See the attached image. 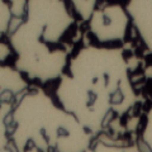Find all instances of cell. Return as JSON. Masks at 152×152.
<instances>
[{"label": "cell", "mask_w": 152, "mask_h": 152, "mask_svg": "<svg viewBox=\"0 0 152 152\" xmlns=\"http://www.w3.org/2000/svg\"><path fill=\"white\" fill-rule=\"evenodd\" d=\"M76 18L67 0H28L23 20L9 34L13 66L31 81H57L75 53Z\"/></svg>", "instance_id": "cell-2"}, {"label": "cell", "mask_w": 152, "mask_h": 152, "mask_svg": "<svg viewBox=\"0 0 152 152\" xmlns=\"http://www.w3.org/2000/svg\"><path fill=\"white\" fill-rule=\"evenodd\" d=\"M9 143L10 142H0V152H15L8 146Z\"/></svg>", "instance_id": "cell-12"}, {"label": "cell", "mask_w": 152, "mask_h": 152, "mask_svg": "<svg viewBox=\"0 0 152 152\" xmlns=\"http://www.w3.org/2000/svg\"><path fill=\"white\" fill-rule=\"evenodd\" d=\"M107 0H67L72 12L83 22H88L96 8Z\"/></svg>", "instance_id": "cell-7"}, {"label": "cell", "mask_w": 152, "mask_h": 152, "mask_svg": "<svg viewBox=\"0 0 152 152\" xmlns=\"http://www.w3.org/2000/svg\"><path fill=\"white\" fill-rule=\"evenodd\" d=\"M126 9L145 48L152 53V0H127Z\"/></svg>", "instance_id": "cell-5"}, {"label": "cell", "mask_w": 152, "mask_h": 152, "mask_svg": "<svg viewBox=\"0 0 152 152\" xmlns=\"http://www.w3.org/2000/svg\"><path fill=\"white\" fill-rule=\"evenodd\" d=\"M28 88V83L26 76L20 71H18L14 66L1 64L0 67V90L1 95L9 93L12 95H17Z\"/></svg>", "instance_id": "cell-6"}, {"label": "cell", "mask_w": 152, "mask_h": 152, "mask_svg": "<svg viewBox=\"0 0 152 152\" xmlns=\"http://www.w3.org/2000/svg\"><path fill=\"white\" fill-rule=\"evenodd\" d=\"M15 152H86L94 134L43 90L23 94L10 114Z\"/></svg>", "instance_id": "cell-3"}, {"label": "cell", "mask_w": 152, "mask_h": 152, "mask_svg": "<svg viewBox=\"0 0 152 152\" xmlns=\"http://www.w3.org/2000/svg\"><path fill=\"white\" fill-rule=\"evenodd\" d=\"M129 151L131 148H127V147L110 145V143H107V142L99 141L90 147L86 152H129Z\"/></svg>", "instance_id": "cell-9"}, {"label": "cell", "mask_w": 152, "mask_h": 152, "mask_svg": "<svg viewBox=\"0 0 152 152\" xmlns=\"http://www.w3.org/2000/svg\"><path fill=\"white\" fill-rule=\"evenodd\" d=\"M10 7V10L13 17H20L23 18L26 15V9H27V1L28 0H5Z\"/></svg>", "instance_id": "cell-11"}, {"label": "cell", "mask_w": 152, "mask_h": 152, "mask_svg": "<svg viewBox=\"0 0 152 152\" xmlns=\"http://www.w3.org/2000/svg\"><path fill=\"white\" fill-rule=\"evenodd\" d=\"M141 140L148 152H152V105L147 109L141 131Z\"/></svg>", "instance_id": "cell-8"}, {"label": "cell", "mask_w": 152, "mask_h": 152, "mask_svg": "<svg viewBox=\"0 0 152 152\" xmlns=\"http://www.w3.org/2000/svg\"><path fill=\"white\" fill-rule=\"evenodd\" d=\"M55 99L94 136L102 133L137 103L123 50L94 43L75 51L57 80Z\"/></svg>", "instance_id": "cell-1"}, {"label": "cell", "mask_w": 152, "mask_h": 152, "mask_svg": "<svg viewBox=\"0 0 152 152\" xmlns=\"http://www.w3.org/2000/svg\"><path fill=\"white\" fill-rule=\"evenodd\" d=\"M86 23L95 43L114 46L126 39L132 20L126 5L119 3H103Z\"/></svg>", "instance_id": "cell-4"}, {"label": "cell", "mask_w": 152, "mask_h": 152, "mask_svg": "<svg viewBox=\"0 0 152 152\" xmlns=\"http://www.w3.org/2000/svg\"><path fill=\"white\" fill-rule=\"evenodd\" d=\"M13 18V14L10 10V7L5 0H1V17H0V28H1V34L5 36L9 31L10 26V19Z\"/></svg>", "instance_id": "cell-10"}]
</instances>
